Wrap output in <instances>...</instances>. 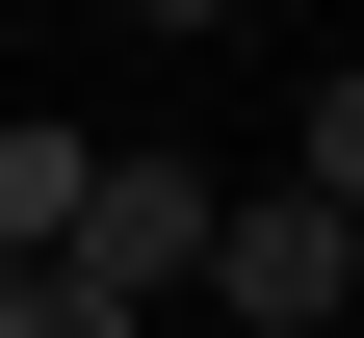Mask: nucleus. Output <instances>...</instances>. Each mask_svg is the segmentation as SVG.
Here are the masks:
<instances>
[{"label":"nucleus","mask_w":364,"mask_h":338,"mask_svg":"<svg viewBox=\"0 0 364 338\" xmlns=\"http://www.w3.org/2000/svg\"><path fill=\"white\" fill-rule=\"evenodd\" d=\"M0 338H130V286H78V260H0Z\"/></svg>","instance_id":"nucleus-4"},{"label":"nucleus","mask_w":364,"mask_h":338,"mask_svg":"<svg viewBox=\"0 0 364 338\" xmlns=\"http://www.w3.org/2000/svg\"><path fill=\"white\" fill-rule=\"evenodd\" d=\"M78 157H105V130H53V105H0V260H53V234H78Z\"/></svg>","instance_id":"nucleus-3"},{"label":"nucleus","mask_w":364,"mask_h":338,"mask_svg":"<svg viewBox=\"0 0 364 338\" xmlns=\"http://www.w3.org/2000/svg\"><path fill=\"white\" fill-rule=\"evenodd\" d=\"M287 182H312V208H364V78H312V130H287Z\"/></svg>","instance_id":"nucleus-5"},{"label":"nucleus","mask_w":364,"mask_h":338,"mask_svg":"<svg viewBox=\"0 0 364 338\" xmlns=\"http://www.w3.org/2000/svg\"><path fill=\"white\" fill-rule=\"evenodd\" d=\"M208 208H235V182H208V157H78V234H53V260L156 312V286H208Z\"/></svg>","instance_id":"nucleus-2"},{"label":"nucleus","mask_w":364,"mask_h":338,"mask_svg":"<svg viewBox=\"0 0 364 338\" xmlns=\"http://www.w3.org/2000/svg\"><path fill=\"white\" fill-rule=\"evenodd\" d=\"M338 286H364V208H312V182H235L208 208V312L235 338H338Z\"/></svg>","instance_id":"nucleus-1"},{"label":"nucleus","mask_w":364,"mask_h":338,"mask_svg":"<svg viewBox=\"0 0 364 338\" xmlns=\"http://www.w3.org/2000/svg\"><path fill=\"white\" fill-rule=\"evenodd\" d=\"M130 26H235V0H130Z\"/></svg>","instance_id":"nucleus-6"}]
</instances>
